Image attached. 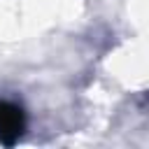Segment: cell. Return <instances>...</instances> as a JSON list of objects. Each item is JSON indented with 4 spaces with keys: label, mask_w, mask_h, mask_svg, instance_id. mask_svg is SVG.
Wrapping results in <instances>:
<instances>
[{
    "label": "cell",
    "mask_w": 149,
    "mask_h": 149,
    "mask_svg": "<svg viewBox=\"0 0 149 149\" xmlns=\"http://www.w3.org/2000/svg\"><path fill=\"white\" fill-rule=\"evenodd\" d=\"M26 133V112L12 100H0V144L14 147Z\"/></svg>",
    "instance_id": "obj_1"
}]
</instances>
